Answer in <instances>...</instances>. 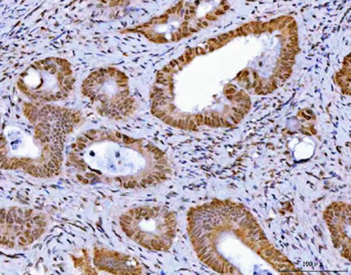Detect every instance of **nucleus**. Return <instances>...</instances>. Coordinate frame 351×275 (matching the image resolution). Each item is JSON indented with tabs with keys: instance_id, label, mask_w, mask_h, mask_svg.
Masks as SVG:
<instances>
[{
	"instance_id": "nucleus-10",
	"label": "nucleus",
	"mask_w": 351,
	"mask_h": 275,
	"mask_svg": "<svg viewBox=\"0 0 351 275\" xmlns=\"http://www.w3.org/2000/svg\"><path fill=\"white\" fill-rule=\"evenodd\" d=\"M94 265L99 272L112 274H142V264L134 257L118 251L95 248Z\"/></svg>"
},
{
	"instance_id": "nucleus-11",
	"label": "nucleus",
	"mask_w": 351,
	"mask_h": 275,
	"mask_svg": "<svg viewBox=\"0 0 351 275\" xmlns=\"http://www.w3.org/2000/svg\"><path fill=\"white\" fill-rule=\"evenodd\" d=\"M335 82L341 88L344 95H350V56H348L344 60L341 69L335 75Z\"/></svg>"
},
{
	"instance_id": "nucleus-2",
	"label": "nucleus",
	"mask_w": 351,
	"mask_h": 275,
	"mask_svg": "<svg viewBox=\"0 0 351 275\" xmlns=\"http://www.w3.org/2000/svg\"><path fill=\"white\" fill-rule=\"evenodd\" d=\"M82 122L77 110L23 103L2 125V169L23 171L36 178H54L62 170L66 138Z\"/></svg>"
},
{
	"instance_id": "nucleus-8",
	"label": "nucleus",
	"mask_w": 351,
	"mask_h": 275,
	"mask_svg": "<svg viewBox=\"0 0 351 275\" xmlns=\"http://www.w3.org/2000/svg\"><path fill=\"white\" fill-rule=\"evenodd\" d=\"M47 215L34 209L10 207L1 210V246L23 248L32 246L45 234Z\"/></svg>"
},
{
	"instance_id": "nucleus-4",
	"label": "nucleus",
	"mask_w": 351,
	"mask_h": 275,
	"mask_svg": "<svg viewBox=\"0 0 351 275\" xmlns=\"http://www.w3.org/2000/svg\"><path fill=\"white\" fill-rule=\"evenodd\" d=\"M229 8L226 1H180L164 14L123 32L142 34L155 43H177L209 27Z\"/></svg>"
},
{
	"instance_id": "nucleus-12",
	"label": "nucleus",
	"mask_w": 351,
	"mask_h": 275,
	"mask_svg": "<svg viewBox=\"0 0 351 275\" xmlns=\"http://www.w3.org/2000/svg\"><path fill=\"white\" fill-rule=\"evenodd\" d=\"M71 259H73L75 267L79 268L82 274H97L95 268H93L92 266H90V259H88V254H86V250H82V256H75V255H73V256H71Z\"/></svg>"
},
{
	"instance_id": "nucleus-3",
	"label": "nucleus",
	"mask_w": 351,
	"mask_h": 275,
	"mask_svg": "<svg viewBox=\"0 0 351 275\" xmlns=\"http://www.w3.org/2000/svg\"><path fill=\"white\" fill-rule=\"evenodd\" d=\"M188 233L197 256L216 272L225 251L235 242L253 251L280 274L302 272L266 237L253 214L239 203L214 200L191 208Z\"/></svg>"
},
{
	"instance_id": "nucleus-9",
	"label": "nucleus",
	"mask_w": 351,
	"mask_h": 275,
	"mask_svg": "<svg viewBox=\"0 0 351 275\" xmlns=\"http://www.w3.org/2000/svg\"><path fill=\"white\" fill-rule=\"evenodd\" d=\"M324 217L333 246L343 259H350V205L333 202L326 208Z\"/></svg>"
},
{
	"instance_id": "nucleus-1",
	"label": "nucleus",
	"mask_w": 351,
	"mask_h": 275,
	"mask_svg": "<svg viewBox=\"0 0 351 275\" xmlns=\"http://www.w3.org/2000/svg\"><path fill=\"white\" fill-rule=\"evenodd\" d=\"M66 167L84 185L123 189L151 187L166 181L171 167L164 152L146 139L129 137L112 130H90L69 149Z\"/></svg>"
},
{
	"instance_id": "nucleus-6",
	"label": "nucleus",
	"mask_w": 351,
	"mask_h": 275,
	"mask_svg": "<svg viewBox=\"0 0 351 275\" xmlns=\"http://www.w3.org/2000/svg\"><path fill=\"white\" fill-rule=\"evenodd\" d=\"M125 235L152 251H167L177 234L174 212L162 206H141L128 210L120 217Z\"/></svg>"
},
{
	"instance_id": "nucleus-5",
	"label": "nucleus",
	"mask_w": 351,
	"mask_h": 275,
	"mask_svg": "<svg viewBox=\"0 0 351 275\" xmlns=\"http://www.w3.org/2000/svg\"><path fill=\"white\" fill-rule=\"evenodd\" d=\"M82 92L101 116L112 120H125L136 109L135 99L130 91L129 79L116 68L93 71L82 83Z\"/></svg>"
},
{
	"instance_id": "nucleus-7",
	"label": "nucleus",
	"mask_w": 351,
	"mask_h": 275,
	"mask_svg": "<svg viewBox=\"0 0 351 275\" xmlns=\"http://www.w3.org/2000/svg\"><path fill=\"white\" fill-rule=\"evenodd\" d=\"M17 88L34 101H62L75 88V75L68 60L47 58L30 64L19 75Z\"/></svg>"
}]
</instances>
